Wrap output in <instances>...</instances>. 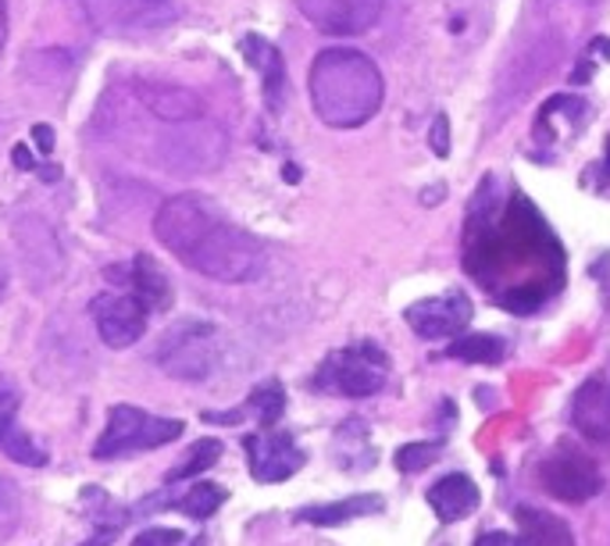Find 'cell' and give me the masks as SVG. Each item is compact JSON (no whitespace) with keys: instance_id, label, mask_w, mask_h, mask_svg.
<instances>
[{"instance_id":"1","label":"cell","mask_w":610,"mask_h":546,"mask_svg":"<svg viewBox=\"0 0 610 546\" xmlns=\"http://www.w3.org/2000/svg\"><path fill=\"white\" fill-rule=\"evenodd\" d=\"M310 108L332 129H357L382 108L386 83L368 54L350 47L321 50L310 64Z\"/></svg>"},{"instance_id":"2","label":"cell","mask_w":610,"mask_h":546,"mask_svg":"<svg viewBox=\"0 0 610 546\" xmlns=\"http://www.w3.org/2000/svg\"><path fill=\"white\" fill-rule=\"evenodd\" d=\"M179 262L193 271H200V276H207V279H215V282L243 286V282H254L265 276L268 254L251 232L225 222V218L218 215L215 222L207 226L183 254H179Z\"/></svg>"},{"instance_id":"3","label":"cell","mask_w":610,"mask_h":546,"mask_svg":"<svg viewBox=\"0 0 610 546\" xmlns=\"http://www.w3.org/2000/svg\"><path fill=\"white\" fill-rule=\"evenodd\" d=\"M154 158L164 172L175 175H207L215 168H222L229 158V133L218 122L204 119H186V122H164Z\"/></svg>"},{"instance_id":"4","label":"cell","mask_w":610,"mask_h":546,"mask_svg":"<svg viewBox=\"0 0 610 546\" xmlns=\"http://www.w3.org/2000/svg\"><path fill=\"white\" fill-rule=\"evenodd\" d=\"M389 383V357L382 347L375 343H350L343 350H332V354L318 364V372L310 375V389L329 397H375Z\"/></svg>"},{"instance_id":"5","label":"cell","mask_w":610,"mask_h":546,"mask_svg":"<svg viewBox=\"0 0 610 546\" xmlns=\"http://www.w3.org/2000/svg\"><path fill=\"white\" fill-rule=\"evenodd\" d=\"M183 433L186 425L179 418H161V414H150L133 404H114L108 414V425H103L100 439L94 444V458L114 461V458H129V453L158 450L175 444Z\"/></svg>"},{"instance_id":"6","label":"cell","mask_w":610,"mask_h":546,"mask_svg":"<svg viewBox=\"0 0 610 546\" xmlns=\"http://www.w3.org/2000/svg\"><path fill=\"white\" fill-rule=\"evenodd\" d=\"M86 22L114 40H139L179 19L175 0H83Z\"/></svg>"},{"instance_id":"7","label":"cell","mask_w":610,"mask_h":546,"mask_svg":"<svg viewBox=\"0 0 610 546\" xmlns=\"http://www.w3.org/2000/svg\"><path fill=\"white\" fill-rule=\"evenodd\" d=\"M158 364L179 383H204L218 368L215 325L211 321H179L158 343Z\"/></svg>"},{"instance_id":"8","label":"cell","mask_w":610,"mask_h":546,"mask_svg":"<svg viewBox=\"0 0 610 546\" xmlns=\"http://www.w3.org/2000/svg\"><path fill=\"white\" fill-rule=\"evenodd\" d=\"M539 483L561 503H586L603 489V475H600V468H596V461L586 458L578 447L561 444L542 458Z\"/></svg>"},{"instance_id":"9","label":"cell","mask_w":610,"mask_h":546,"mask_svg":"<svg viewBox=\"0 0 610 546\" xmlns=\"http://www.w3.org/2000/svg\"><path fill=\"white\" fill-rule=\"evenodd\" d=\"M147 315L150 311L129 290H108L94 296V304H89V318L97 325V336L111 350H125L139 343L143 332H147Z\"/></svg>"},{"instance_id":"10","label":"cell","mask_w":610,"mask_h":546,"mask_svg":"<svg viewBox=\"0 0 610 546\" xmlns=\"http://www.w3.org/2000/svg\"><path fill=\"white\" fill-rule=\"evenodd\" d=\"M243 450H246L251 478L261 486L285 483V478H293L307 461V453L290 433H254L243 439Z\"/></svg>"},{"instance_id":"11","label":"cell","mask_w":610,"mask_h":546,"mask_svg":"<svg viewBox=\"0 0 610 546\" xmlns=\"http://www.w3.org/2000/svg\"><path fill=\"white\" fill-rule=\"evenodd\" d=\"M475 307L464 293H447V296H425V301L411 304L404 318L422 340H453L472 325Z\"/></svg>"},{"instance_id":"12","label":"cell","mask_w":610,"mask_h":546,"mask_svg":"<svg viewBox=\"0 0 610 546\" xmlns=\"http://www.w3.org/2000/svg\"><path fill=\"white\" fill-rule=\"evenodd\" d=\"M15 243H19V254H22L25 276H33V282L40 286V290L61 276V268H64L61 243L54 236V229H50L44 218H36V215L19 218Z\"/></svg>"},{"instance_id":"13","label":"cell","mask_w":610,"mask_h":546,"mask_svg":"<svg viewBox=\"0 0 610 546\" xmlns=\"http://www.w3.org/2000/svg\"><path fill=\"white\" fill-rule=\"evenodd\" d=\"M304 19L329 36L368 33L382 15V0H296Z\"/></svg>"},{"instance_id":"14","label":"cell","mask_w":610,"mask_h":546,"mask_svg":"<svg viewBox=\"0 0 610 546\" xmlns=\"http://www.w3.org/2000/svg\"><path fill=\"white\" fill-rule=\"evenodd\" d=\"M108 279L111 282H122L125 290L150 311V315H154V311H168V307H172V282H168L164 268L154 262L150 254L133 257V265H111L108 268Z\"/></svg>"},{"instance_id":"15","label":"cell","mask_w":610,"mask_h":546,"mask_svg":"<svg viewBox=\"0 0 610 546\" xmlns=\"http://www.w3.org/2000/svg\"><path fill=\"white\" fill-rule=\"evenodd\" d=\"M571 425L589 444H610V383L589 379L575 389L571 397Z\"/></svg>"},{"instance_id":"16","label":"cell","mask_w":610,"mask_h":546,"mask_svg":"<svg viewBox=\"0 0 610 546\" xmlns=\"http://www.w3.org/2000/svg\"><path fill=\"white\" fill-rule=\"evenodd\" d=\"M136 100L161 122H186V119L204 114L200 97L193 94V89L175 86V83H139Z\"/></svg>"},{"instance_id":"17","label":"cell","mask_w":610,"mask_h":546,"mask_svg":"<svg viewBox=\"0 0 610 546\" xmlns=\"http://www.w3.org/2000/svg\"><path fill=\"white\" fill-rule=\"evenodd\" d=\"M425 500H428V507H432V514L439 518V522L453 525V522H461V518H468L478 507V486L464 472H450L439 478V483L428 486Z\"/></svg>"},{"instance_id":"18","label":"cell","mask_w":610,"mask_h":546,"mask_svg":"<svg viewBox=\"0 0 610 546\" xmlns=\"http://www.w3.org/2000/svg\"><path fill=\"white\" fill-rule=\"evenodd\" d=\"M379 511H386V500L379 497V493H357V497L304 507V511H296V522L315 525V529H335V525L354 522V518H368V514H379Z\"/></svg>"},{"instance_id":"19","label":"cell","mask_w":610,"mask_h":546,"mask_svg":"<svg viewBox=\"0 0 610 546\" xmlns=\"http://www.w3.org/2000/svg\"><path fill=\"white\" fill-rule=\"evenodd\" d=\"M517 525H522V536L528 546H575V536L564 518H557L550 511H539V507H517L514 511Z\"/></svg>"},{"instance_id":"20","label":"cell","mask_w":610,"mask_h":546,"mask_svg":"<svg viewBox=\"0 0 610 546\" xmlns=\"http://www.w3.org/2000/svg\"><path fill=\"white\" fill-rule=\"evenodd\" d=\"M243 58L251 61L257 72H261V80H265V94H268V108H279L282 80H285L279 50L271 47V44H265L261 36H243Z\"/></svg>"},{"instance_id":"21","label":"cell","mask_w":610,"mask_h":546,"mask_svg":"<svg viewBox=\"0 0 610 546\" xmlns=\"http://www.w3.org/2000/svg\"><path fill=\"white\" fill-rule=\"evenodd\" d=\"M19 411H0V450L8 453L11 461L29 464V468H47V450L36 444V439L19 428L15 422Z\"/></svg>"},{"instance_id":"22","label":"cell","mask_w":610,"mask_h":546,"mask_svg":"<svg viewBox=\"0 0 610 546\" xmlns=\"http://www.w3.org/2000/svg\"><path fill=\"white\" fill-rule=\"evenodd\" d=\"M225 500H229V489H225V486L204 483V478H200V483H193L190 489H183V493H179V497H172V500H164L161 507H172V511L193 518V522H204V518H211Z\"/></svg>"},{"instance_id":"23","label":"cell","mask_w":610,"mask_h":546,"mask_svg":"<svg viewBox=\"0 0 610 546\" xmlns=\"http://www.w3.org/2000/svg\"><path fill=\"white\" fill-rule=\"evenodd\" d=\"M222 439H197L183 458H179L172 468H168L164 483H186V478H200L207 468H215L218 461H222Z\"/></svg>"},{"instance_id":"24","label":"cell","mask_w":610,"mask_h":546,"mask_svg":"<svg viewBox=\"0 0 610 546\" xmlns=\"http://www.w3.org/2000/svg\"><path fill=\"white\" fill-rule=\"evenodd\" d=\"M447 357L464 361V364H500L503 357H508V343L497 340V336L472 332V336H461V340H453L447 347Z\"/></svg>"},{"instance_id":"25","label":"cell","mask_w":610,"mask_h":546,"mask_svg":"<svg viewBox=\"0 0 610 546\" xmlns=\"http://www.w3.org/2000/svg\"><path fill=\"white\" fill-rule=\"evenodd\" d=\"M282 411H285V389L276 383V379H268L254 389L251 397H246V404L240 408L243 418H257V425L261 428H271L279 418H282Z\"/></svg>"},{"instance_id":"26","label":"cell","mask_w":610,"mask_h":546,"mask_svg":"<svg viewBox=\"0 0 610 546\" xmlns=\"http://www.w3.org/2000/svg\"><path fill=\"white\" fill-rule=\"evenodd\" d=\"M439 453H443V439H432V444H425V439H414V444H404V447L393 453V464L404 475H418V472H425V468L436 464Z\"/></svg>"},{"instance_id":"27","label":"cell","mask_w":610,"mask_h":546,"mask_svg":"<svg viewBox=\"0 0 610 546\" xmlns=\"http://www.w3.org/2000/svg\"><path fill=\"white\" fill-rule=\"evenodd\" d=\"M179 543H183V532L179 529L154 525V529H143L129 546H179Z\"/></svg>"},{"instance_id":"28","label":"cell","mask_w":610,"mask_h":546,"mask_svg":"<svg viewBox=\"0 0 610 546\" xmlns=\"http://www.w3.org/2000/svg\"><path fill=\"white\" fill-rule=\"evenodd\" d=\"M428 143H432V150L439 154V158H447V154H450V122H447V114H439V119L432 122Z\"/></svg>"},{"instance_id":"29","label":"cell","mask_w":610,"mask_h":546,"mask_svg":"<svg viewBox=\"0 0 610 546\" xmlns=\"http://www.w3.org/2000/svg\"><path fill=\"white\" fill-rule=\"evenodd\" d=\"M475 546H525L517 536H511V532H486V536H478Z\"/></svg>"},{"instance_id":"30","label":"cell","mask_w":610,"mask_h":546,"mask_svg":"<svg viewBox=\"0 0 610 546\" xmlns=\"http://www.w3.org/2000/svg\"><path fill=\"white\" fill-rule=\"evenodd\" d=\"M33 139H36V147H40V154L54 150V133H50V125H36L33 129Z\"/></svg>"},{"instance_id":"31","label":"cell","mask_w":610,"mask_h":546,"mask_svg":"<svg viewBox=\"0 0 610 546\" xmlns=\"http://www.w3.org/2000/svg\"><path fill=\"white\" fill-rule=\"evenodd\" d=\"M15 165H19V168H36L33 150L25 147V143H19V147H15Z\"/></svg>"},{"instance_id":"32","label":"cell","mask_w":610,"mask_h":546,"mask_svg":"<svg viewBox=\"0 0 610 546\" xmlns=\"http://www.w3.org/2000/svg\"><path fill=\"white\" fill-rule=\"evenodd\" d=\"M4 44H8V4L0 0V54H4Z\"/></svg>"},{"instance_id":"33","label":"cell","mask_w":610,"mask_h":546,"mask_svg":"<svg viewBox=\"0 0 610 546\" xmlns=\"http://www.w3.org/2000/svg\"><path fill=\"white\" fill-rule=\"evenodd\" d=\"M4 293H8V265L0 262V301H4Z\"/></svg>"},{"instance_id":"34","label":"cell","mask_w":610,"mask_h":546,"mask_svg":"<svg viewBox=\"0 0 610 546\" xmlns=\"http://www.w3.org/2000/svg\"><path fill=\"white\" fill-rule=\"evenodd\" d=\"M108 539H111L108 532H97V536H94V539H86L83 546H108Z\"/></svg>"},{"instance_id":"35","label":"cell","mask_w":610,"mask_h":546,"mask_svg":"<svg viewBox=\"0 0 610 546\" xmlns=\"http://www.w3.org/2000/svg\"><path fill=\"white\" fill-rule=\"evenodd\" d=\"M40 175H44L47 182H54V179H58L61 172H58V168H54V165H44V168H40Z\"/></svg>"},{"instance_id":"36","label":"cell","mask_w":610,"mask_h":546,"mask_svg":"<svg viewBox=\"0 0 610 546\" xmlns=\"http://www.w3.org/2000/svg\"><path fill=\"white\" fill-rule=\"evenodd\" d=\"M0 507H4V486H0Z\"/></svg>"},{"instance_id":"37","label":"cell","mask_w":610,"mask_h":546,"mask_svg":"<svg viewBox=\"0 0 610 546\" xmlns=\"http://www.w3.org/2000/svg\"><path fill=\"white\" fill-rule=\"evenodd\" d=\"M589 4H593V0H589Z\"/></svg>"}]
</instances>
